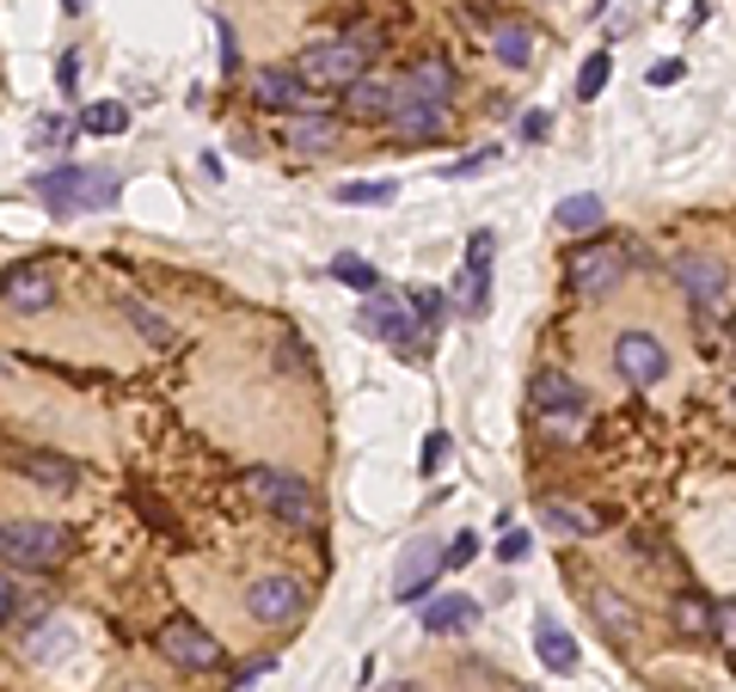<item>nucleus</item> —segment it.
Masks as SVG:
<instances>
[{"instance_id":"39448f33","label":"nucleus","mask_w":736,"mask_h":692,"mask_svg":"<svg viewBox=\"0 0 736 692\" xmlns=\"http://www.w3.org/2000/svg\"><path fill=\"white\" fill-rule=\"evenodd\" d=\"M160 656L173 661V668H185V675H215L221 661H227V649L215 644V631H203L197 619L173 613L166 631H160Z\"/></svg>"},{"instance_id":"c9c22d12","label":"nucleus","mask_w":736,"mask_h":692,"mask_svg":"<svg viewBox=\"0 0 736 692\" xmlns=\"http://www.w3.org/2000/svg\"><path fill=\"white\" fill-rule=\"evenodd\" d=\"M498 558H503V564H522V558H528V533H503L498 539Z\"/></svg>"},{"instance_id":"bb28decb","label":"nucleus","mask_w":736,"mask_h":692,"mask_svg":"<svg viewBox=\"0 0 736 692\" xmlns=\"http://www.w3.org/2000/svg\"><path fill=\"white\" fill-rule=\"evenodd\" d=\"M80 129H86V136H124L129 110L124 105H86V110H80Z\"/></svg>"},{"instance_id":"9d476101","label":"nucleus","mask_w":736,"mask_h":692,"mask_svg":"<svg viewBox=\"0 0 736 692\" xmlns=\"http://www.w3.org/2000/svg\"><path fill=\"white\" fill-rule=\"evenodd\" d=\"M0 301L13 313H25V319H37V313L56 307V277H49L44 263H13V270L0 277Z\"/></svg>"},{"instance_id":"72a5a7b5","label":"nucleus","mask_w":736,"mask_h":692,"mask_svg":"<svg viewBox=\"0 0 736 692\" xmlns=\"http://www.w3.org/2000/svg\"><path fill=\"white\" fill-rule=\"evenodd\" d=\"M406 301H411V313H418L423 325L442 319V294H436V289H418V294H406Z\"/></svg>"},{"instance_id":"7ed1b4c3","label":"nucleus","mask_w":736,"mask_h":692,"mask_svg":"<svg viewBox=\"0 0 736 692\" xmlns=\"http://www.w3.org/2000/svg\"><path fill=\"white\" fill-rule=\"evenodd\" d=\"M627 277V251L614 246V239H583L571 258H564V289L583 294V301H601L614 294V282Z\"/></svg>"},{"instance_id":"e433bc0d","label":"nucleus","mask_w":736,"mask_h":692,"mask_svg":"<svg viewBox=\"0 0 736 692\" xmlns=\"http://www.w3.org/2000/svg\"><path fill=\"white\" fill-rule=\"evenodd\" d=\"M270 668H277V661H270V656L246 661V668H240V675H234V692H246V687H252V680H265V675H270Z\"/></svg>"},{"instance_id":"f03ea898","label":"nucleus","mask_w":736,"mask_h":692,"mask_svg":"<svg viewBox=\"0 0 736 692\" xmlns=\"http://www.w3.org/2000/svg\"><path fill=\"white\" fill-rule=\"evenodd\" d=\"M117 172H93V166H56L37 178V197L49 209H110L117 202Z\"/></svg>"},{"instance_id":"6e6552de","label":"nucleus","mask_w":736,"mask_h":692,"mask_svg":"<svg viewBox=\"0 0 736 692\" xmlns=\"http://www.w3.org/2000/svg\"><path fill=\"white\" fill-rule=\"evenodd\" d=\"M614 368L627 374L632 386H657L669 374V350H663L651 331H620L614 338Z\"/></svg>"},{"instance_id":"412c9836","label":"nucleus","mask_w":736,"mask_h":692,"mask_svg":"<svg viewBox=\"0 0 736 692\" xmlns=\"http://www.w3.org/2000/svg\"><path fill=\"white\" fill-rule=\"evenodd\" d=\"M534 644H540V661H547L552 675H571V668H577V637H571V631H559L552 619H540V625H534Z\"/></svg>"},{"instance_id":"423d86ee","label":"nucleus","mask_w":736,"mask_h":692,"mask_svg":"<svg viewBox=\"0 0 736 692\" xmlns=\"http://www.w3.org/2000/svg\"><path fill=\"white\" fill-rule=\"evenodd\" d=\"M669 277L688 289V301H700V307L724 313L731 307V263L712 258V251H681V258L669 263Z\"/></svg>"},{"instance_id":"5701e85b","label":"nucleus","mask_w":736,"mask_h":692,"mask_svg":"<svg viewBox=\"0 0 736 692\" xmlns=\"http://www.w3.org/2000/svg\"><path fill=\"white\" fill-rule=\"evenodd\" d=\"M540 521H547L552 533H571V539H589L601 527L596 515H589V508H577V503H547V508H540Z\"/></svg>"},{"instance_id":"dca6fc26","label":"nucleus","mask_w":736,"mask_h":692,"mask_svg":"<svg viewBox=\"0 0 736 692\" xmlns=\"http://www.w3.org/2000/svg\"><path fill=\"white\" fill-rule=\"evenodd\" d=\"M393 105H399V93H393L387 80H375V74H362V80L344 86V110L357 117V124H387Z\"/></svg>"},{"instance_id":"1a4fd4ad","label":"nucleus","mask_w":736,"mask_h":692,"mask_svg":"<svg viewBox=\"0 0 736 692\" xmlns=\"http://www.w3.org/2000/svg\"><path fill=\"white\" fill-rule=\"evenodd\" d=\"M362 68H369V62H362L357 49L338 37V44H314V49H307L295 74L307 80V86H319V93H326V86H350V80H362Z\"/></svg>"},{"instance_id":"a878e982","label":"nucleus","mask_w":736,"mask_h":692,"mask_svg":"<svg viewBox=\"0 0 736 692\" xmlns=\"http://www.w3.org/2000/svg\"><path fill=\"white\" fill-rule=\"evenodd\" d=\"M399 197V185L393 178H362V185H344L338 190V202H350V209H381V202Z\"/></svg>"},{"instance_id":"f3484780","label":"nucleus","mask_w":736,"mask_h":692,"mask_svg":"<svg viewBox=\"0 0 736 692\" xmlns=\"http://www.w3.org/2000/svg\"><path fill=\"white\" fill-rule=\"evenodd\" d=\"M418 625L430 631V637H448V631H472L479 625V607H472L467 595H430L423 600V613Z\"/></svg>"},{"instance_id":"ddd939ff","label":"nucleus","mask_w":736,"mask_h":692,"mask_svg":"<svg viewBox=\"0 0 736 692\" xmlns=\"http://www.w3.org/2000/svg\"><path fill=\"white\" fill-rule=\"evenodd\" d=\"M19 472L32 478L37 491H49V496H74V484H80V466L62 460V454H49V447H32V454H19Z\"/></svg>"},{"instance_id":"7c9ffc66","label":"nucleus","mask_w":736,"mask_h":692,"mask_svg":"<svg viewBox=\"0 0 736 692\" xmlns=\"http://www.w3.org/2000/svg\"><path fill=\"white\" fill-rule=\"evenodd\" d=\"M491 246H498V233H491V227L472 233V246H467V277H491Z\"/></svg>"},{"instance_id":"393cba45","label":"nucleus","mask_w":736,"mask_h":692,"mask_svg":"<svg viewBox=\"0 0 736 692\" xmlns=\"http://www.w3.org/2000/svg\"><path fill=\"white\" fill-rule=\"evenodd\" d=\"M491 49H498V62H503V68H528V56H534V32H528V25H498V32H491Z\"/></svg>"},{"instance_id":"c756f323","label":"nucleus","mask_w":736,"mask_h":692,"mask_svg":"<svg viewBox=\"0 0 736 692\" xmlns=\"http://www.w3.org/2000/svg\"><path fill=\"white\" fill-rule=\"evenodd\" d=\"M129 319H136L141 331H148V338L160 343V350H173V343H178V331H173V325H166V319H154V313L141 307V301H129Z\"/></svg>"},{"instance_id":"9b49d317","label":"nucleus","mask_w":736,"mask_h":692,"mask_svg":"<svg viewBox=\"0 0 736 692\" xmlns=\"http://www.w3.org/2000/svg\"><path fill=\"white\" fill-rule=\"evenodd\" d=\"M528 404L540 417H552V423H571V417H583V386L559 368H540L528 380Z\"/></svg>"},{"instance_id":"f704fd0d","label":"nucleus","mask_w":736,"mask_h":692,"mask_svg":"<svg viewBox=\"0 0 736 692\" xmlns=\"http://www.w3.org/2000/svg\"><path fill=\"white\" fill-rule=\"evenodd\" d=\"M56 86H62V93L74 98V86H80V56H74V49H68L62 62H56Z\"/></svg>"},{"instance_id":"4468645a","label":"nucleus","mask_w":736,"mask_h":692,"mask_svg":"<svg viewBox=\"0 0 736 692\" xmlns=\"http://www.w3.org/2000/svg\"><path fill=\"white\" fill-rule=\"evenodd\" d=\"M258 98H265L270 110H295V117L319 110L314 86H307L301 74H289V68H265V74H258Z\"/></svg>"},{"instance_id":"4be33fe9","label":"nucleus","mask_w":736,"mask_h":692,"mask_svg":"<svg viewBox=\"0 0 736 692\" xmlns=\"http://www.w3.org/2000/svg\"><path fill=\"white\" fill-rule=\"evenodd\" d=\"M712 619H719V607L705 595H693V588L675 600V631H681V637H712Z\"/></svg>"},{"instance_id":"6ab92c4d","label":"nucleus","mask_w":736,"mask_h":692,"mask_svg":"<svg viewBox=\"0 0 736 692\" xmlns=\"http://www.w3.org/2000/svg\"><path fill=\"white\" fill-rule=\"evenodd\" d=\"M387 124L399 129L406 141H436L442 129H448V117H442V105H423V98H399Z\"/></svg>"},{"instance_id":"ea45409f","label":"nucleus","mask_w":736,"mask_h":692,"mask_svg":"<svg viewBox=\"0 0 736 692\" xmlns=\"http://www.w3.org/2000/svg\"><path fill=\"white\" fill-rule=\"evenodd\" d=\"M7 619H13V588L0 583V625H7Z\"/></svg>"},{"instance_id":"f8f14e48","label":"nucleus","mask_w":736,"mask_h":692,"mask_svg":"<svg viewBox=\"0 0 736 692\" xmlns=\"http://www.w3.org/2000/svg\"><path fill=\"white\" fill-rule=\"evenodd\" d=\"M357 331H369V338L393 343V350H406V355L418 350V325L393 307V301H362V307H357Z\"/></svg>"},{"instance_id":"f257e3e1","label":"nucleus","mask_w":736,"mask_h":692,"mask_svg":"<svg viewBox=\"0 0 736 692\" xmlns=\"http://www.w3.org/2000/svg\"><path fill=\"white\" fill-rule=\"evenodd\" d=\"M74 546V533L56 521H7L0 527V564L7 570H56Z\"/></svg>"},{"instance_id":"a211bd4d","label":"nucleus","mask_w":736,"mask_h":692,"mask_svg":"<svg viewBox=\"0 0 736 692\" xmlns=\"http://www.w3.org/2000/svg\"><path fill=\"white\" fill-rule=\"evenodd\" d=\"M436 576H442V552L430 539H418V552H406V564H399V600H430Z\"/></svg>"},{"instance_id":"20e7f679","label":"nucleus","mask_w":736,"mask_h":692,"mask_svg":"<svg viewBox=\"0 0 736 692\" xmlns=\"http://www.w3.org/2000/svg\"><path fill=\"white\" fill-rule=\"evenodd\" d=\"M246 491H258V503L277 515L282 527H319V496L301 484V478H289V472H246Z\"/></svg>"},{"instance_id":"2f4dec72","label":"nucleus","mask_w":736,"mask_h":692,"mask_svg":"<svg viewBox=\"0 0 736 692\" xmlns=\"http://www.w3.org/2000/svg\"><path fill=\"white\" fill-rule=\"evenodd\" d=\"M601 86H608V56H589L577 74V98H601Z\"/></svg>"},{"instance_id":"aec40b11","label":"nucleus","mask_w":736,"mask_h":692,"mask_svg":"<svg viewBox=\"0 0 736 692\" xmlns=\"http://www.w3.org/2000/svg\"><path fill=\"white\" fill-rule=\"evenodd\" d=\"M411 98H423V105H448L455 98V68L442 62V56H423V62H411Z\"/></svg>"},{"instance_id":"b1692460","label":"nucleus","mask_w":736,"mask_h":692,"mask_svg":"<svg viewBox=\"0 0 736 692\" xmlns=\"http://www.w3.org/2000/svg\"><path fill=\"white\" fill-rule=\"evenodd\" d=\"M601 215H608V209H601V197H589V190L559 202V227H564V233H596Z\"/></svg>"},{"instance_id":"473e14b6","label":"nucleus","mask_w":736,"mask_h":692,"mask_svg":"<svg viewBox=\"0 0 736 692\" xmlns=\"http://www.w3.org/2000/svg\"><path fill=\"white\" fill-rule=\"evenodd\" d=\"M472 558H479V533H455V539H448V552H442V570H448V564H472Z\"/></svg>"},{"instance_id":"a19ab883","label":"nucleus","mask_w":736,"mask_h":692,"mask_svg":"<svg viewBox=\"0 0 736 692\" xmlns=\"http://www.w3.org/2000/svg\"><path fill=\"white\" fill-rule=\"evenodd\" d=\"M62 7H68V13H80V0H62Z\"/></svg>"},{"instance_id":"58836bf2","label":"nucleus","mask_w":736,"mask_h":692,"mask_svg":"<svg viewBox=\"0 0 736 692\" xmlns=\"http://www.w3.org/2000/svg\"><path fill=\"white\" fill-rule=\"evenodd\" d=\"M675 80H681V62H657V68H651V86H675Z\"/></svg>"},{"instance_id":"0eeeda50","label":"nucleus","mask_w":736,"mask_h":692,"mask_svg":"<svg viewBox=\"0 0 736 692\" xmlns=\"http://www.w3.org/2000/svg\"><path fill=\"white\" fill-rule=\"evenodd\" d=\"M246 613L258 619V625H295V619L307 613V588H301L295 576H258V583L246 588Z\"/></svg>"},{"instance_id":"2eb2a0df","label":"nucleus","mask_w":736,"mask_h":692,"mask_svg":"<svg viewBox=\"0 0 736 692\" xmlns=\"http://www.w3.org/2000/svg\"><path fill=\"white\" fill-rule=\"evenodd\" d=\"M338 136H344V124H338V117L307 110V117H295V124H289V154L319 160V154H331V148H338Z\"/></svg>"},{"instance_id":"79ce46f5","label":"nucleus","mask_w":736,"mask_h":692,"mask_svg":"<svg viewBox=\"0 0 736 692\" xmlns=\"http://www.w3.org/2000/svg\"><path fill=\"white\" fill-rule=\"evenodd\" d=\"M124 692H154V687H124Z\"/></svg>"},{"instance_id":"4c0bfd02","label":"nucleus","mask_w":736,"mask_h":692,"mask_svg":"<svg viewBox=\"0 0 736 692\" xmlns=\"http://www.w3.org/2000/svg\"><path fill=\"white\" fill-rule=\"evenodd\" d=\"M442 460H448V435L436 430V435H430V442H423V472H436Z\"/></svg>"},{"instance_id":"c85d7f7f","label":"nucleus","mask_w":736,"mask_h":692,"mask_svg":"<svg viewBox=\"0 0 736 692\" xmlns=\"http://www.w3.org/2000/svg\"><path fill=\"white\" fill-rule=\"evenodd\" d=\"M596 619H601L608 631H620V637H632V631H639L632 607H627V600H614V595H596Z\"/></svg>"},{"instance_id":"cd10ccee","label":"nucleus","mask_w":736,"mask_h":692,"mask_svg":"<svg viewBox=\"0 0 736 692\" xmlns=\"http://www.w3.org/2000/svg\"><path fill=\"white\" fill-rule=\"evenodd\" d=\"M331 277H338V282H350V289H362V301H369V294L381 289L375 263H362V258H338V263H331Z\"/></svg>"}]
</instances>
